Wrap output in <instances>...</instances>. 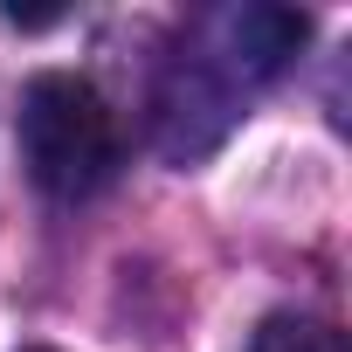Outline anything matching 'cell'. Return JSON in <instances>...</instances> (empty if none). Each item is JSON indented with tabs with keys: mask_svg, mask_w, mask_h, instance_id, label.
<instances>
[{
	"mask_svg": "<svg viewBox=\"0 0 352 352\" xmlns=\"http://www.w3.org/2000/svg\"><path fill=\"white\" fill-rule=\"evenodd\" d=\"M14 138H21L28 180L63 208L97 201L118 180V159H124V138H118V118H111L104 90L90 76H69V69L28 76L21 111H14Z\"/></svg>",
	"mask_w": 352,
	"mask_h": 352,
	"instance_id": "1",
	"label": "cell"
},
{
	"mask_svg": "<svg viewBox=\"0 0 352 352\" xmlns=\"http://www.w3.org/2000/svg\"><path fill=\"white\" fill-rule=\"evenodd\" d=\"M249 352H345V338H338V324H331V318L276 311V318H263V324H256Z\"/></svg>",
	"mask_w": 352,
	"mask_h": 352,
	"instance_id": "2",
	"label": "cell"
},
{
	"mask_svg": "<svg viewBox=\"0 0 352 352\" xmlns=\"http://www.w3.org/2000/svg\"><path fill=\"white\" fill-rule=\"evenodd\" d=\"M28 352H49V345H28Z\"/></svg>",
	"mask_w": 352,
	"mask_h": 352,
	"instance_id": "3",
	"label": "cell"
}]
</instances>
